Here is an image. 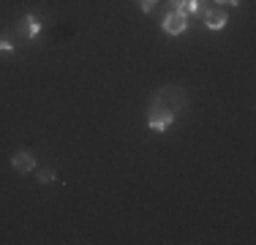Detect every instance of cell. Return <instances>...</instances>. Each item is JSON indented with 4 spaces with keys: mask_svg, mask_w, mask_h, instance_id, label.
I'll list each match as a JSON object with an SVG mask.
<instances>
[{
    "mask_svg": "<svg viewBox=\"0 0 256 245\" xmlns=\"http://www.w3.org/2000/svg\"><path fill=\"white\" fill-rule=\"evenodd\" d=\"M186 104V93H182L180 88H174V84H169V88H161L153 98V106H161V109H169V112L178 114V109Z\"/></svg>",
    "mask_w": 256,
    "mask_h": 245,
    "instance_id": "obj_1",
    "label": "cell"
},
{
    "mask_svg": "<svg viewBox=\"0 0 256 245\" xmlns=\"http://www.w3.org/2000/svg\"><path fill=\"white\" fill-rule=\"evenodd\" d=\"M174 118H178L174 112H169V109H161V106H153V104H150V114H148L150 131H158V134L166 131V128L174 122Z\"/></svg>",
    "mask_w": 256,
    "mask_h": 245,
    "instance_id": "obj_2",
    "label": "cell"
},
{
    "mask_svg": "<svg viewBox=\"0 0 256 245\" xmlns=\"http://www.w3.org/2000/svg\"><path fill=\"white\" fill-rule=\"evenodd\" d=\"M161 28L166 30L169 36H180L182 30L188 28V14H186V11H172V8H169V14L164 16Z\"/></svg>",
    "mask_w": 256,
    "mask_h": 245,
    "instance_id": "obj_3",
    "label": "cell"
},
{
    "mask_svg": "<svg viewBox=\"0 0 256 245\" xmlns=\"http://www.w3.org/2000/svg\"><path fill=\"white\" fill-rule=\"evenodd\" d=\"M202 20L210 30H224L226 22H229V16H226V11L218 8V6H207V8L202 11Z\"/></svg>",
    "mask_w": 256,
    "mask_h": 245,
    "instance_id": "obj_4",
    "label": "cell"
},
{
    "mask_svg": "<svg viewBox=\"0 0 256 245\" xmlns=\"http://www.w3.org/2000/svg\"><path fill=\"white\" fill-rule=\"evenodd\" d=\"M11 166H14L16 172H33L36 169V161H33V156H30L28 150H20V152H14V156H11Z\"/></svg>",
    "mask_w": 256,
    "mask_h": 245,
    "instance_id": "obj_5",
    "label": "cell"
},
{
    "mask_svg": "<svg viewBox=\"0 0 256 245\" xmlns=\"http://www.w3.org/2000/svg\"><path fill=\"white\" fill-rule=\"evenodd\" d=\"M22 24H25V36H28V38H36V36L41 33V22H38V16H33V14H28L25 20H22Z\"/></svg>",
    "mask_w": 256,
    "mask_h": 245,
    "instance_id": "obj_6",
    "label": "cell"
},
{
    "mask_svg": "<svg viewBox=\"0 0 256 245\" xmlns=\"http://www.w3.org/2000/svg\"><path fill=\"white\" fill-rule=\"evenodd\" d=\"M204 8H207L204 0H188L186 3V14H202Z\"/></svg>",
    "mask_w": 256,
    "mask_h": 245,
    "instance_id": "obj_7",
    "label": "cell"
},
{
    "mask_svg": "<svg viewBox=\"0 0 256 245\" xmlns=\"http://www.w3.org/2000/svg\"><path fill=\"white\" fill-rule=\"evenodd\" d=\"M54 180V169H41L38 172V182H52Z\"/></svg>",
    "mask_w": 256,
    "mask_h": 245,
    "instance_id": "obj_8",
    "label": "cell"
},
{
    "mask_svg": "<svg viewBox=\"0 0 256 245\" xmlns=\"http://www.w3.org/2000/svg\"><path fill=\"white\" fill-rule=\"evenodd\" d=\"M166 3H169V8H172V11H186L188 0H166Z\"/></svg>",
    "mask_w": 256,
    "mask_h": 245,
    "instance_id": "obj_9",
    "label": "cell"
},
{
    "mask_svg": "<svg viewBox=\"0 0 256 245\" xmlns=\"http://www.w3.org/2000/svg\"><path fill=\"white\" fill-rule=\"evenodd\" d=\"M139 8H142L144 14H150V11L156 8V0H139Z\"/></svg>",
    "mask_w": 256,
    "mask_h": 245,
    "instance_id": "obj_10",
    "label": "cell"
},
{
    "mask_svg": "<svg viewBox=\"0 0 256 245\" xmlns=\"http://www.w3.org/2000/svg\"><path fill=\"white\" fill-rule=\"evenodd\" d=\"M0 49H3V52H11L14 44H11V41H6V38H0Z\"/></svg>",
    "mask_w": 256,
    "mask_h": 245,
    "instance_id": "obj_11",
    "label": "cell"
},
{
    "mask_svg": "<svg viewBox=\"0 0 256 245\" xmlns=\"http://www.w3.org/2000/svg\"><path fill=\"white\" fill-rule=\"evenodd\" d=\"M216 3H218V6H221V3H229V6H237V3H240V0H216Z\"/></svg>",
    "mask_w": 256,
    "mask_h": 245,
    "instance_id": "obj_12",
    "label": "cell"
}]
</instances>
